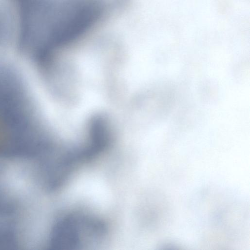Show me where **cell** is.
<instances>
[{"mask_svg": "<svg viewBox=\"0 0 250 250\" xmlns=\"http://www.w3.org/2000/svg\"><path fill=\"white\" fill-rule=\"evenodd\" d=\"M106 0H49L42 20L43 46L65 47L81 39L102 20Z\"/></svg>", "mask_w": 250, "mask_h": 250, "instance_id": "obj_1", "label": "cell"}, {"mask_svg": "<svg viewBox=\"0 0 250 250\" xmlns=\"http://www.w3.org/2000/svg\"><path fill=\"white\" fill-rule=\"evenodd\" d=\"M106 226L101 220L86 215L71 214L60 219L52 234V246L57 249H73L87 236L93 241L102 238Z\"/></svg>", "mask_w": 250, "mask_h": 250, "instance_id": "obj_2", "label": "cell"}]
</instances>
